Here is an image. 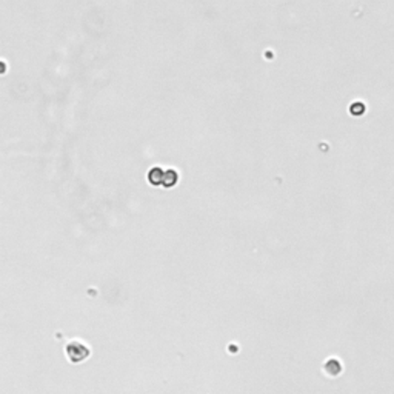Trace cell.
I'll return each mask as SVG.
<instances>
[{
  "label": "cell",
  "instance_id": "3957f363",
  "mask_svg": "<svg viewBox=\"0 0 394 394\" xmlns=\"http://www.w3.org/2000/svg\"><path fill=\"white\" fill-rule=\"evenodd\" d=\"M177 172L174 169H168L165 171V177H163V185L165 188H171V186H174L177 183Z\"/></svg>",
  "mask_w": 394,
  "mask_h": 394
},
{
  "label": "cell",
  "instance_id": "6da1fadb",
  "mask_svg": "<svg viewBox=\"0 0 394 394\" xmlns=\"http://www.w3.org/2000/svg\"><path fill=\"white\" fill-rule=\"evenodd\" d=\"M88 354H89V351H88V348L85 347L83 343H80V342H71V343H68V347H66V356L69 357L71 362L79 363V362L85 360V359L88 357Z\"/></svg>",
  "mask_w": 394,
  "mask_h": 394
},
{
  "label": "cell",
  "instance_id": "7a4b0ae2",
  "mask_svg": "<svg viewBox=\"0 0 394 394\" xmlns=\"http://www.w3.org/2000/svg\"><path fill=\"white\" fill-rule=\"evenodd\" d=\"M163 177H165V171L160 168H153L148 172V182H150L153 186H159L163 185Z\"/></svg>",
  "mask_w": 394,
  "mask_h": 394
}]
</instances>
